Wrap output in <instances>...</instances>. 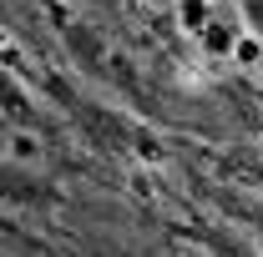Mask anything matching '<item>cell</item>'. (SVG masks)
<instances>
[{"instance_id": "cell-1", "label": "cell", "mask_w": 263, "mask_h": 257, "mask_svg": "<svg viewBox=\"0 0 263 257\" xmlns=\"http://www.w3.org/2000/svg\"><path fill=\"white\" fill-rule=\"evenodd\" d=\"M5 152H10V161H21V166H41L46 141H41L35 131H10V136H5Z\"/></svg>"}, {"instance_id": "cell-3", "label": "cell", "mask_w": 263, "mask_h": 257, "mask_svg": "<svg viewBox=\"0 0 263 257\" xmlns=\"http://www.w3.org/2000/svg\"><path fill=\"white\" fill-rule=\"evenodd\" d=\"M202 40H208V51H213V56H233V31L228 26H202Z\"/></svg>"}, {"instance_id": "cell-4", "label": "cell", "mask_w": 263, "mask_h": 257, "mask_svg": "<svg viewBox=\"0 0 263 257\" xmlns=\"http://www.w3.org/2000/svg\"><path fill=\"white\" fill-rule=\"evenodd\" d=\"M177 15L187 20V31H202V26H208V0H182Z\"/></svg>"}, {"instance_id": "cell-2", "label": "cell", "mask_w": 263, "mask_h": 257, "mask_svg": "<svg viewBox=\"0 0 263 257\" xmlns=\"http://www.w3.org/2000/svg\"><path fill=\"white\" fill-rule=\"evenodd\" d=\"M233 61H238V66H263V46H258L253 31H243L238 40H233Z\"/></svg>"}]
</instances>
